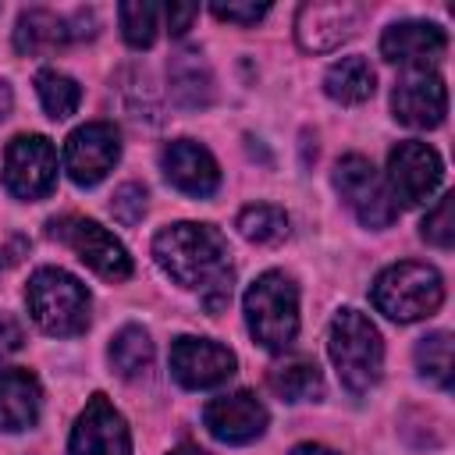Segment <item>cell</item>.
Segmentation results:
<instances>
[{
    "instance_id": "cell-22",
    "label": "cell",
    "mask_w": 455,
    "mask_h": 455,
    "mask_svg": "<svg viewBox=\"0 0 455 455\" xmlns=\"http://www.w3.org/2000/svg\"><path fill=\"white\" fill-rule=\"evenodd\" d=\"M373 89H377V75L366 57H341L323 75V92L334 103H348V107L366 103L373 96Z\"/></svg>"
},
{
    "instance_id": "cell-34",
    "label": "cell",
    "mask_w": 455,
    "mask_h": 455,
    "mask_svg": "<svg viewBox=\"0 0 455 455\" xmlns=\"http://www.w3.org/2000/svg\"><path fill=\"white\" fill-rule=\"evenodd\" d=\"M11 110H14V92H11L7 82H0V121L11 117Z\"/></svg>"
},
{
    "instance_id": "cell-21",
    "label": "cell",
    "mask_w": 455,
    "mask_h": 455,
    "mask_svg": "<svg viewBox=\"0 0 455 455\" xmlns=\"http://www.w3.org/2000/svg\"><path fill=\"white\" fill-rule=\"evenodd\" d=\"M267 387L281 402H316L323 395V377H320V366L313 359L291 355V359H281L267 370Z\"/></svg>"
},
{
    "instance_id": "cell-12",
    "label": "cell",
    "mask_w": 455,
    "mask_h": 455,
    "mask_svg": "<svg viewBox=\"0 0 455 455\" xmlns=\"http://www.w3.org/2000/svg\"><path fill=\"white\" fill-rule=\"evenodd\" d=\"M363 7L348 0H313L295 14V39L306 53H331L355 36Z\"/></svg>"
},
{
    "instance_id": "cell-8",
    "label": "cell",
    "mask_w": 455,
    "mask_h": 455,
    "mask_svg": "<svg viewBox=\"0 0 455 455\" xmlns=\"http://www.w3.org/2000/svg\"><path fill=\"white\" fill-rule=\"evenodd\" d=\"M4 185L14 199L36 203L57 185V149L46 135H18L4 153Z\"/></svg>"
},
{
    "instance_id": "cell-14",
    "label": "cell",
    "mask_w": 455,
    "mask_h": 455,
    "mask_svg": "<svg viewBox=\"0 0 455 455\" xmlns=\"http://www.w3.org/2000/svg\"><path fill=\"white\" fill-rule=\"evenodd\" d=\"M391 110H395V121H402L405 128H437L448 114L444 78L427 68L402 75L391 92Z\"/></svg>"
},
{
    "instance_id": "cell-7",
    "label": "cell",
    "mask_w": 455,
    "mask_h": 455,
    "mask_svg": "<svg viewBox=\"0 0 455 455\" xmlns=\"http://www.w3.org/2000/svg\"><path fill=\"white\" fill-rule=\"evenodd\" d=\"M50 235L60 238L68 249H75V256L96 270L100 277L107 281H124L132 277V256L128 249L96 220L89 217H60V220H50Z\"/></svg>"
},
{
    "instance_id": "cell-35",
    "label": "cell",
    "mask_w": 455,
    "mask_h": 455,
    "mask_svg": "<svg viewBox=\"0 0 455 455\" xmlns=\"http://www.w3.org/2000/svg\"><path fill=\"white\" fill-rule=\"evenodd\" d=\"M167 455H210V451H203V448H196V444H181V448H174V451H167Z\"/></svg>"
},
{
    "instance_id": "cell-28",
    "label": "cell",
    "mask_w": 455,
    "mask_h": 455,
    "mask_svg": "<svg viewBox=\"0 0 455 455\" xmlns=\"http://www.w3.org/2000/svg\"><path fill=\"white\" fill-rule=\"evenodd\" d=\"M451 203H455V196L451 192H444L441 199H437V206L423 217V224H419V235L430 242V245H437V249H451L455 245V217H451Z\"/></svg>"
},
{
    "instance_id": "cell-1",
    "label": "cell",
    "mask_w": 455,
    "mask_h": 455,
    "mask_svg": "<svg viewBox=\"0 0 455 455\" xmlns=\"http://www.w3.org/2000/svg\"><path fill=\"white\" fill-rule=\"evenodd\" d=\"M153 256L174 284L199 291L206 313L217 316L231 302L235 270L228 263V242L217 228L192 220L171 224L153 238Z\"/></svg>"
},
{
    "instance_id": "cell-17",
    "label": "cell",
    "mask_w": 455,
    "mask_h": 455,
    "mask_svg": "<svg viewBox=\"0 0 455 455\" xmlns=\"http://www.w3.org/2000/svg\"><path fill=\"white\" fill-rule=\"evenodd\" d=\"M448 50V36L434 21H395L380 36V57L405 68H427L437 64Z\"/></svg>"
},
{
    "instance_id": "cell-29",
    "label": "cell",
    "mask_w": 455,
    "mask_h": 455,
    "mask_svg": "<svg viewBox=\"0 0 455 455\" xmlns=\"http://www.w3.org/2000/svg\"><path fill=\"white\" fill-rule=\"evenodd\" d=\"M110 213H114V220H121V224H139L142 220V213H146V188L139 185V181H124L114 196H110Z\"/></svg>"
},
{
    "instance_id": "cell-32",
    "label": "cell",
    "mask_w": 455,
    "mask_h": 455,
    "mask_svg": "<svg viewBox=\"0 0 455 455\" xmlns=\"http://www.w3.org/2000/svg\"><path fill=\"white\" fill-rule=\"evenodd\" d=\"M21 345H25V331H21V323H18L14 316L0 313V359L14 355Z\"/></svg>"
},
{
    "instance_id": "cell-26",
    "label": "cell",
    "mask_w": 455,
    "mask_h": 455,
    "mask_svg": "<svg viewBox=\"0 0 455 455\" xmlns=\"http://www.w3.org/2000/svg\"><path fill=\"white\" fill-rule=\"evenodd\" d=\"M416 370L437 387H451V334L434 331L416 345Z\"/></svg>"
},
{
    "instance_id": "cell-33",
    "label": "cell",
    "mask_w": 455,
    "mask_h": 455,
    "mask_svg": "<svg viewBox=\"0 0 455 455\" xmlns=\"http://www.w3.org/2000/svg\"><path fill=\"white\" fill-rule=\"evenodd\" d=\"M291 455H338V451L327 448V444H313V441H306V444H295Z\"/></svg>"
},
{
    "instance_id": "cell-19",
    "label": "cell",
    "mask_w": 455,
    "mask_h": 455,
    "mask_svg": "<svg viewBox=\"0 0 455 455\" xmlns=\"http://www.w3.org/2000/svg\"><path fill=\"white\" fill-rule=\"evenodd\" d=\"M167 82H171L174 103L185 110H199V107L213 103V75H210V64L203 60L199 50L174 53L167 64Z\"/></svg>"
},
{
    "instance_id": "cell-31",
    "label": "cell",
    "mask_w": 455,
    "mask_h": 455,
    "mask_svg": "<svg viewBox=\"0 0 455 455\" xmlns=\"http://www.w3.org/2000/svg\"><path fill=\"white\" fill-rule=\"evenodd\" d=\"M196 14H199V4H171V7H164L167 32H171V36H185V32L192 28Z\"/></svg>"
},
{
    "instance_id": "cell-25",
    "label": "cell",
    "mask_w": 455,
    "mask_h": 455,
    "mask_svg": "<svg viewBox=\"0 0 455 455\" xmlns=\"http://www.w3.org/2000/svg\"><path fill=\"white\" fill-rule=\"evenodd\" d=\"M235 228L242 231V238H249L256 245H277L288 235V213L270 203H252L238 213Z\"/></svg>"
},
{
    "instance_id": "cell-10",
    "label": "cell",
    "mask_w": 455,
    "mask_h": 455,
    "mask_svg": "<svg viewBox=\"0 0 455 455\" xmlns=\"http://www.w3.org/2000/svg\"><path fill=\"white\" fill-rule=\"evenodd\" d=\"M444 178V164L437 156V149H430L427 142H398L387 153V188L395 199H402L405 206H419L427 203Z\"/></svg>"
},
{
    "instance_id": "cell-9",
    "label": "cell",
    "mask_w": 455,
    "mask_h": 455,
    "mask_svg": "<svg viewBox=\"0 0 455 455\" xmlns=\"http://www.w3.org/2000/svg\"><path fill=\"white\" fill-rule=\"evenodd\" d=\"M117 160H121V135L110 121H89L75 128L64 142V171L82 188L100 185Z\"/></svg>"
},
{
    "instance_id": "cell-6",
    "label": "cell",
    "mask_w": 455,
    "mask_h": 455,
    "mask_svg": "<svg viewBox=\"0 0 455 455\" xmlns=\"http://www.w3.org/2000/svg\"><path fill=\"white\" fill-rule=\"evenodd\" d=\"M331 178H334L338 196L348 203V210L359 217L363 228L380 231V228H391V224H395V217H398V199L391 196L387 181L380 178V171H377L366 156H359V153L341 156V160L334 164V174H331Z\"/></svg>"
},
{
    "instance_id": "cell-5",
    "label": "cell",
    "mask_w": 455,
    "mask_h": 455,
    "mask_svg": "<svg viewBox=\"0 0 455 455\" xmlns=\"http://www.w3.org/2000/svg\"><path fill=\"white\" fill-rule=\"evenodd\" d=\"M373 306L395 323H416L423 316H434L444 302V281L434 267L402 259L377 274L373 281Z\"/></svg>"
},
{
    "instance_id": "cell-16",
    "label": "cell",
    "mask_w": 455,
    "mask_h": 455,
    "mask_svg": "<svg viewBox=\"0 0 455 455\" xmlns=\"http://www.w3.org/2000/svg\"><path fill=\"white\" fill-rule=\"evenodd\" d=\"M160 167H164V178L185 192V196H196V199H206L217 192L220 185V167L217 160L210 156L206 146L192 142V139H178V142H167L164 153H160Z\"/></svg>"
},
{
    "instance_id": "cell-23",
    "label": "cell",
    "mask_w": 455,
    "mask_h": 455,
    "mask_svg": "<svg viewBox=\"0 0 455 455\" xmlns=\"http://www.w3.org/2000/svg\"><path fill=\"white\" fill-rule=\"evenodd\" d=\"M110 366L124 380L142 377L153 366V341H149V334L142 327H135V323L121 327L114 334V341H110Z\"/></svg>"
},
{
    "instance_id": "cell-2",
    "label": "cell",
    "mask_w": 455,
    "mask_h": 455,
    "mask_svg": "<svg viewBox=\"0 0 455 455\" xmlns=\"http://www.w3.org/2000/svg\"><path fill=\"white\" fill-rule=\"evenodd\" d=\"M25 306L36 327L50 338H75L89 327L92 299L75 274L60 267H39L25 284Z\"/></svg>"
},
{
    "instance_id": "cell-20",
    "label": "cell",
    "mask_w": 455,
    "mask_h": 455,
    "mask_svg": "<svg viewBox=\"0 0 455 455\" xmlns=\"http://www.w3.org/2000/svg\"><path fill=\"white\" fill-rule=\"evenodd\" d=\"M75 28H71V18H60L53 11H43V7H32V11H21L18 14V25H14V50L18 53H46V50H57L64 43H75Z\"/></svg>"
},
{
    "instance_id": "cell-24",
    "label": "cell",
    "mask_w": 455,
    "mask_h": 455,
    "mask_svg": "<svg viewBox=\"0 0 455 455\" xmlns=\"http://www.w3.org/2000/svg\"><path fill=\"white\" fill-rule=\"evenodd\" d=\"M36 92H39V103H43L46 117H53V121L71 117L78 110V100H82L78 82L64 71H53V68H43L36 75Z\"/></svg>"
},
{
    "instance_id": "cell-4",
    "label": "cell",
    "mask_w": 455,
    "mask_h": 455,
    "mask_svg": "<svg viewBox=\"0 0 455 455\" xmlns=\"http://www.w3.org/2000/svg\"><path fill=\"white\" fill-rule=\"evenodd\" d=\"M245 327L267 352H284L299 334V288L288 274L267 270L259 274L245 299Z\"/></svg>"
},
{
    "instance_id": "cell-15",
    "label": "cell",
    "mask_w": 455,
    "mask_h": 455,
    "mask_svg": "<svg viewBox=\"0 0 455 455\" xmlns=\"http://www.w3.org/2000/svg\"><path fill=\"white\" fill-rule=\"evenodd\" d=\"M203 423L220 444H249L263 437L270 412L252 391H235V395L210 398L203 409Z\"/></svg>"
},
{
    "instance_id": "cell-13",
    "label": "cell",
    "mask_w": 455,
    "mask_h": 455,
    "mask_svg": "<svg viewBox=\"0 0 455 455\" xmlns=\"http://www.w3.org/2000/svg\"><path fill=\"white\" fill-rule=\"evenodd\" d=\"M68 455H132L128 423L107 395H92L78 412L68 437Z\"/></svg>"
},
{
    "instance_id": "cell-18",
    "label": "cell",
    "mask_w": 455,
    "mask_h": 455,
    "mask_svg": "<svg viewBox=\"0 0 455 455\" xmlns=\"http://www.w3.org/2000/svg\"><path fill=\"white\" fill-rule=\"evenodd\" d=\"M39 405H43V387H39L36 373H28L21 366L0 370V430L18 434V430L36 427Z\"/></svg>"
},
{
    "instance_id": "cell-27",
    "label": "cell",
    "mask_w": 455,
    "mask_h": 455,
    "mask_svg": "<svg viewBox=\"0 0 455 455\" xmlns=\"http://www.w3.org/2000/svg\"><path fill=\"white\" fill-rule=\"evenodd\" d=\"M117 18H121V36L128 46L135 50H146L153 46L156 39V18H160V7L156 4H146V0H128L117 7Z\"/></svg>"
},
{
    "instance_id": "cell-3",
    "label": "cell",
    "mask_w": 455,
    "mask_h": 455,
    "mask_svg": "<svg viewBox=\"0 0 455 455\" xmlns=\"http://www.w3.org/2000/svg\"><path fill=\"white\" fill-rule=\"evenodd\" d=\"M327 352L352 395H366L384 370V341L373 320L359 309H338L327 331Z\"/></svg>"
},
{
    "instance_id": "cell-11",
    "label": "cell",
    "mask_w": 455,
    "mask_h": 455,
    "mask_svg": "<svg viewBox=\"0 0 455 455\" xmlns=\"http://www.w3.org/2000/svg\"><path fill=\"white\" fill-rule=\"evenodd\" d=\"M235 352L220 341H210V338H192V334H181L174 338L171 345V373L181 387L188 391H206V387H220L224 380L235 377Z\"/></svg>"
},
{
    "instance_id": "cell-30",
    "label": "cell",
    "mask_w": 455,
    "mask_h": 455,
    "mask_svg": "<svg viewBox=\"0 0 455 455\" xmlns=\"http://www.w3.org/2000/svg\"><path fill=\"white\" fill-rule=\"evenodd\" d=\"M210 11H213V18H220V21H231V25H256L267 11H270V4H210Z\"/></svg>"
}]
</instances>
